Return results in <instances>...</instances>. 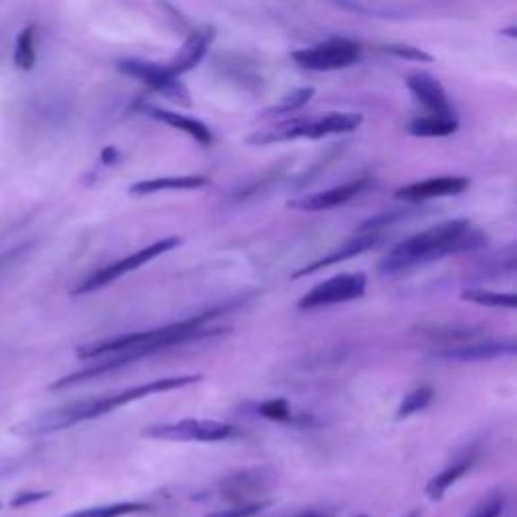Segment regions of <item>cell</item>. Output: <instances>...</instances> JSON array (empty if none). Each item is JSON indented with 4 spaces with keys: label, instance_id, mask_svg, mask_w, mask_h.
Wrapping results in <instances>:
<instances>
[{
    "label": "cell",
    "instance_id": "obj_26",
    "mask_svg": "<svg viewBox=\"0 0 517 517\" xmlns=\"http://www.w3.org/2000/svg\"><path fill=\"white\" fill-rule=\"evenodd\" d=\"M313 94H315L313 87H302V89L291 91V94L283 97L277 105H273L271 110H267L263 113V118H275V115H286V113H294L297 110H302V107L313 97Z\"/></svg>",
    "mask_w": 517,
    "mask_h": 517
},
{
    "label": "cell",
    "instance_id": "obj_15",
    "mask_svg": "<svg viewBox=\"0 0 517 517\" xmlns=\"http://www.w3.org/2000/svg\"><path fill=\"white\" fill-rule=\"evenodd\" d=\"M213 39H214L213 27H200L193 31L188 35V39L185 41V45H182L178 55L174 57L168 65H166V69H168L172 75H177V77L188 73L190 69H195V67L203 61L208 47H211L213 43Z\"/></svg>",
    "mask_w": 517,
    "mask_h": 517
},
{
    "label": "cell",
    "instance_id": "obj_16",
    "mask_svg": "<svg viewBox=\"0 0 517 517\" xmlns=\"http://www.w3.org/2000/svg\"><path fill=\"white\" fill-rule=\"evenodd\" d=\"M146 113L150 115V118H154L162 123H168V126L188 133V136L195 138L198 144L211 146L214 141L213 132L208 130V126H204L203 122H198L195 118H186V115L174 113V112H166V110H160V107H146Z\"/></svg>",
    "mask_w": 517,
    "mask_h": 517
},
{
    "label": "cell",
    "instance_id": "obj_33",
    "mask_svg": "<svg viewBox=\"0 0 517 517\" xmlns=\"http://www.w3.org/2000/svg\"><path fill=\"white\" fill-rule=\"evenodd\" d=\"M21 465H23V458H16V457L0 458V481L8 477V475H13Z\"/></svg>",
    "mask_w": 517,
    "mask_h": 517
},
{
    "label": "cell",
    "instance_id": "obj_31",
    "mask_svg": "<svg viewBox=\"0 0 517 517\" xmlns=\"http://www.w3.org/2000/svg\"><path fill=\"white\" fill-rule=\"evenodd\" d=\"M51 497V491H21V494H16L11 499V505L13 510H23V507H29L37 502H43V499Z\"/></svg>",
    "mask_w": 517,
    "mask_h": 517
},
{
    "label": "cell",
    "instance_id": "obj_23",
    "mask_svg": "<svg viewBox=\"0 0 517 517\" xmlns=\"http://www.w3.org/2000/svg\"><path fill=\"white\" fill-rule=\"evenodd\" d=\"M461 299L469 304L497 307V310H515L517 295L515 294H499V291L483 289V287H467L461 291Z\"/></svg>",
    "mask_w": 517,
    "mask_h": 517
},
{
    "label": "cell",
    "instance_id": "obj_12",
    "mask_svg": "<svg viewBox=\"0 0 517 517\" xmlns=\"http://www.w3.org/2000/svg\"><path fill=\"white\" fill-rule=\"evenodd\" d=\"M366 186H368V178H356V180L346 182V185L333 186L330 190H322V193H315V195L297 198V200H289L287 206L295 208V211H305V213L330 211V208H336V206L349 203V200L360 195Z\"/></svg>",
    "mask_w": 517,
    "mask_h": 517
},
{
    "label": "cell",
    "instance_id": "obj_6",
    "mask_svg": "<svg viewBox=\"0 0 517 517\" xmlns=\"http://www.w3.org/2000/svg\"><path fill=\"white\" fill-rule=\"evenodd\" d=\"M366 287H368V277L364 273H341L312 287L299 299L297 307L304 312H310L318 310V307L354 302V299H360L366 294Z\"/></svg>",
    "mask_w": 517,
    "mask_h": 517
},
{
    "label": "cell",
    "instance_id": "obj_28",
    "mask_svg": "<svg viewBox=\"0 0 517 517\" xmlns=\"http://www.w3.org/2000/svg\"><path fill=\"white\" fill-rule=\"evenodd\" d=\"M269 505H271V502L237 503V505H232V507H227V510H219V512L206 513L204 517H255L258 513H263Z\"/></svg>",
    "mask_w": 517,
    "mask_h": 517
},
{
    "label": "cell",
    "instance_id": "obj_13",
    "mask_svg": "<svg viewBox=\"0 0 517 517\" xmlns=\"http://www.w3.org/2000/svg\"><path fill=\"white\" fill-rule=\"evenodd\" d=\"M471 180L465 177H437L422 182H413L396 190V198L404 203H422V200L440 198V196H455L465 193L469 188Z\"/></svg>",
    "mask_w": 517,
    "mask_h": 517
},
{
    "label": "cell",
    "instance_id": "obj_22",
    "mask_svg": "<svg viewBox=\"0 0 517 517\" xmlns=\"http://www.w3.org/2000/svg\"><path fill=\"white\" fill-rule=\"evenodd\" d=\"M148 510H150L148 503H141V502H120V503L83 507V510H75L71 513H65V515H59V517H128V515L144 513Z\"/></svg>",
    "mask_w": 517,
    "mask_h": 517
},
{
    "label": "cell",
    "instance_id": "obj_8",
    "mask_svg": "<svg viewBox=\"0 0 517 517\" xmlns=\"http://www.w3.org/2000/svg\"><path fill=\"white\" fill-rule=\"evenodd\" d=\"M118 69L122 73L130 75L133 79H140L141 83H146L148 87H152L158 94L164 95L166 99H170L174 104L180 105H190V94L185 87L177 75H172L166 65H158L152 61H140V59H122L118 63Z\"/></svg>",
    "mask_w": 517,
    "mask_h": 517
},
{
    "label": "cell",
    "instance_id": "obj_21",
    "mask_svg": "<svg viewBox=\"0 0 517 517\" xmlns=\"http://www.w3.org/2000/svg\"><path fill=\"white\" fill-rule=\"evenodd\" d=\"M458 128L457 118H440V115H429V118H416L408 123L406 132L416 138H445L451 136Z\"/></svg>",
    "mask_w": 517,
    "mask_h": 517
},
{
    "label": "cell",
    "instance_id": "obj_36",
    "mask_svg": "<svg viewBox=\"0 0 517 517\" xmlns=\"http://www.w3.org/2000/svg\"><path fill=\"white\" fill-rule=\"evenodd\" d=\"M421 515H422V512H421V510H414V512L408 513L406 517H421Z\"/></svg>",
    "mask_w": 517,
    "mask_h": 517
},
{
    "label": "cell",
    "instance_id": "obj_32",
    "mask_svg": "<svg viewBox=\"0 0 517 517\" xmlns=\"http://www.w3.org/2000/svg\"><path fill=\"white\" fill-rule=\"evenodd\" d=\"M502 512H503V499L495 497V499H491L489 503L479 507L477 513H475L473 517H499Z\"/></svg>",
    "mask_w": 517,
    "mask_h": 517
},
{
    "label": "cell",
    "instance_id": "obj_35",
    "mask_svg": "<svg viewBox=\"0 0 517 517\" xmlns=\"http://www.w3.org/2000/svg\"><path fill=\"white\" fill-rule=\"evenodd\" d=\"M297 517H328V515L318 513V512H310V513H304V515H297Z\"/></svg>",
    "mask_w": 517,
    "mask_h": 517
},
{
    "label": "cell",
    "instance_id": "obj_5",
    "mask_svg": "<svg viewBox=\"0 0 517 517\" xmlns=\"http://www.w3.org/2000/svg\"><path fill=\"white\" fill-rule=\"evenodd\" d=\"M237 427L221 421L185 419L178 422L152 424L141 431V437L156 440H172V443H219L237 435Z\"/></svg>",
    "mask_w": 517,
    "mask_h": 517
},
{
    "label": "cell",
    "instance_id": "obj_2",
    "mask_svg": "<svg viewBox=\"0 0 517 517\" xmlns=\"http://www.w3.org/2000/svg\"><path fill=\"white\" fill-rule=\"evenodd\" d=\"M487 243L481 231H475L467 219H453L435 224L427 231L404 239L403 243L392 247L380 258L378 271L382 275H398L416 269V267L440 261V258L475 251Z\"/></svg>",
    "mask_w": 517,
    "mask_h": 517
},
{
    "label": "cell",
    "instance_id": "obj_4",
    "mask_svg": "<svg viewBox=\"0 0 517 517\" xmlns=\"http://www.w3.org/2000/svg\"><path fill=\"white\" fill-rule=\"evenodd\" d=\"M180 243H182V239H178V237H166V239L156 240V243L140 249V251H133L132 255L120 258V261L105 265V267H102V269H97L95 273H91L89 277L77 283V287L71 291V295H75V297L87 295V294H94V291H99L107 286H112V283L123 277V275H128L132 271H138L140 267H144L160 255L172 251V249H177Z\"/></svg>",
    "mask_w": 517,
    "mask_h": 517
},
{
    "label": "cell",
    "instance_id": "obj_20",
    "mask_svg": "<svg viewBox=\"0 0 517 517\" xmlns=\"http://www.w3.org/2000/svg\"><path fill=\"white\" fill-rule=\"evenodd\" d=\"M473 461H475V457L461 458V461L453 463L451 467H447L445 471H440L439 475H435V477L427 483V489H424L427 491V497L431 499V502H440V499H443L449 491V487L455 485V483L471 469Z\"/></svg>",
    "mask_w": 517,
    "mask_h": 517
},
{
    "label": "cell",
    "instance_id": "obj_29",
    "mask_svg": "<svg viewBox=\"0 0 517 517\" xmlns=\"http://www.w3.org/2000/svg\"><path fill=\"white\" fill-rule=\"evenodd\" d=\"M31 249H32V243H23V245H16L0 253V277H5L8 271L14 269V267L31 253Z\"/></svg>",
    "mask_w": 517,
    "mask_h": 517
},
{
    "label": "cell",
    "instance_id": "obj_25",
    "mask_svg": "<svg viewBox=\"0 0 517 517\" xmlns=\"http://www.w3.org/2000/svg\"><path fill=\"white\" fill-rule=\"evenodd\" d=\"M37 63V53H35V29L27 27L21 31L19 39H16L14 47V65L19 67L21 71H29Z\"/></svg>",
    "mask_w": 517,
    "mask_h": 517
},
{
    "label": "cell",
    "instance_id": "obj_1",
    "mask_svg": "<svg viewBox=\"0 0 517 517\" xmlns=\"http://www.w3.org/2000/svg\"><path fill=\"white\" fill-rule=\"evenodd\" d=\"M203 380V374H186V376H168V378H156L144 382V385H136L126 390L113 392V395H105L99 398H87V400H75V403L63 404L51 408V411L39 413L31 419L14 424L11 429L13 435L19 437H43L53 435L65 429H71L75 424L102 419V416L110 414L118 408L138 403L148 396L160 395V392H170L178 388H186L190 385Z\"/></svg>",
    "mask_w": 517,
    "mask_h": 517
},
{
    "label": "cell",
    "instance_id": "obj_10",
    "mask_svg": "<svg viewBox=\"0 0 517 517\" xmlns=\"http://www.w3.org/2000/svg\"><path fill=\"white\" fill-rule=\"evenodd\" d=\"M515 352L517 344L513 340H502V341L489 340V341H469V344L447 346L432 354V358L445 362L471 364V362H487V360H497V358L515 356Z\"/></svg>",
    "mask_w": 517,
    "mask_h": 517
},
{
    "label": "cell",
    "instance_id": "obj_24",
    "mask_svg": "<svg viewBox=\"0 0 517 517\" xmlns=\"http://www.w3.org/2000/svg\"><path fill=\"white\" fill-rule=\"evenodd\" d=\"M432 398H435V388L429 386V385H422L419 388L411 390L403 398V403H400L398 411H396V419L403 421V419H408V416L424 411V408L431 404Z\"/></svg>",
    "mask_w": 517,
    "mask_h": 517
},
{
    "label": "cell",
    "instance_id": "obj_30",
    "mask_svg": "<svg viewBox=\"0 0 517 517\" xmlns=\"http://www.w3.org/2000/svg\"><path fill=\"white\" fill-rule=\"evenodd\" d=\"M385 51L400 57V59H408V61H416V63H432L435 61V57L424 53L422 49L419 47H413V45H386Z\"/></svg>",
    "mask_w": 517,
    "mask_h": 517
},
{
    "label": "cell",
    "instance_id": "obj_9",
    "mask_svg": "<svg viewBox=\"0 0 517 517\" xmlns=\"http://www.w3.org/2000/svg\"><path fill=\"white\" fill-rule=\"evenodd\" d=\"M275 483V471L269 467H249L222 477L216 483V494L232 503H249L255 495L269 491Z\"/></svg>",
    "mask_w": 517,
    "mask_h": 517
},
{
    "label": "cell",
    "instance_id": "obj_14",
    "mask_svg": "<svg viewBox=\"0 0 517 517\" xmlns=\"http://www.w3.org/2000/svg\"><path fill=\"white\" fill-rule=\"evenodd\" d=\"M406 86L432 115H440V118H455L453 105L451 102H449L447 91L443 89V86H440L439 79L432 77V75L429 73L408 75Z\"/></svg>",
    "mask_w": 517,
    "mask_h": 517
},
{
    "label": "cell",
    "instance_id": "obj_37",
    "mask_svg": "<svg viewBox=\"0 0 517 517\" xmlns=\"http://www.w3.org/2000/svg\"><path fill=\"white\" fill-rule=\"evenodd\" d=\"M356 517H368V515H356Z\"/></svg>",
    "mask_w": 517,
    "mask_h": 517
},
{
    "label": "cell",
    "instance_id": "obj_34",
    "mask_svg": "<svg viewBox=\"0 0 517 517\" xmlns=\"http://www.w3.org/2000/svg\"><path fill=\"white\" fill-rule=\"evenodd\" d=\"M118 160H120V152L113 146H107L102 152V162L104 164H115Z\"/></svg>",
    "mask_w": 517,
    "mask_h": 517
},
{
    "label": "cell",
    "instance_id": "obj_18",
    "mask_svg": "<svg viewBox=\"0 0 517 517\" xmlns=\"http://www.w3.org/2000/svg\"><path fill=\"white\" fill-rule=\"evenodd\" d=\"M362 113H330L322 120L310 122L307 126V138L320 140L333 133H348L362 126Z\"/></svg>",
    "mask_w": 517,
    "mask_h": 517
},
{
    "label": "cell",
    "instance_id": "obj_27",
    "mask_svg": "<svg viewBox=\"0 0 517 517\" xmlns=\"http://www.w3.org/2000/svg\"><path fill=\"white\" fill-rule=\"evenodd\" d=\"M258 414L263 416L267 421H275V422H295V413L291 411V406L286 398H271L265 400V403L258 404Z\"/></svg>",
    "mask_w": 517,
    "mask_h": 517
},
{
    "label": "cell",
    "instance_id": "obj_17",
    "mask_svg": "<svg viewBox=\"0 0 517 517\" xmlns=\"http://www.w3.org/2000/svg\"><path fill=\"white\" fill-rule=\"evenodd\" d=\"M206 185H208L206 177H162L136 182V185H132L128 188V193L144 196V195L164 193V190H196L204 188Z\"/></svg>",
    "mask_w": 517,
    "mask_h": 517
},
{
    "label": "cell",
    "instance_id": "obj_7",
    "mask_svg": "<svg viewBox=\"0 0 517 517\" xmlns=\"http://www.w3.org/2000/svg\"><path fill=\"white\" fill-rule=\"evenodd\" d=\"M362 49L349 39H331L328 43L315 45L310 49H299L294 55V61L312 71H336L346 69L360 59Z\"/></svg>",
    "mask_w": 517,
    "mask_h": 517
},
{
    "label": "cell",
    "instance_id": "obj_11",
    "mask_svg": "<svg viewBox=\"0 0 517 517\" xmlns=\"http://www.w3.org/2000/svg\"><path fill=\"white\" fill-rule=\"evenodd\" d=\"M382 239H385L382 232H356V235L349 240H346L344 245L333 249V251H330L325 257L318 258V261H313L310 265L302 267V269H297L294 275H291V277L302 279V277H307V275H313V273L325 269V267L346 263V261H349V258L368 253L370 249L380 245Z\"/></svg>",
    "mask_w": 517,
    "mask_h": 517
},
{
    "label": "cell",
    "instance_id": "obj_19",
    "mask_svg": "<svg viewBox=\"0 0 517 517\" xmlns=\"http://www.w3.org/2000/svg\"><path fill=\"white\" fill-rule=\"evenodd\" d=\"M307 126H310V122H304V120L286 122V123H279V126H271L267 130H257L253 136L247 138V141L251 146H269V144H279V141L307 138Z\"/></svg>",
    "mask_w": 517,
    "mask_h": 517
},
{
    "label": "cell",
    "instance_id": "obj_3",
    "mask_svg": "<svg viewBox=\"0 0 517 517\" xmlns=\"http://www.w3.org/2000/svg\"><path fill=\"white\" fill-rule=\"evenodd\" d=\"M222 312L224 307H213V310L190 315V318H185L180 322L160 325V328L122 333V336L115 338L91 341V344L79 346L77 356L81 360H95V358L120 352V349L140 348V346H154L160 349V352H166V349H174L190 344V341L213 338L216 333H222L224 331L222 328H211V330L206 328V323L214 318H219Z\"/></svg>",
    "mask_w": 517,
    "mask_h": 517
}]
</instances>
